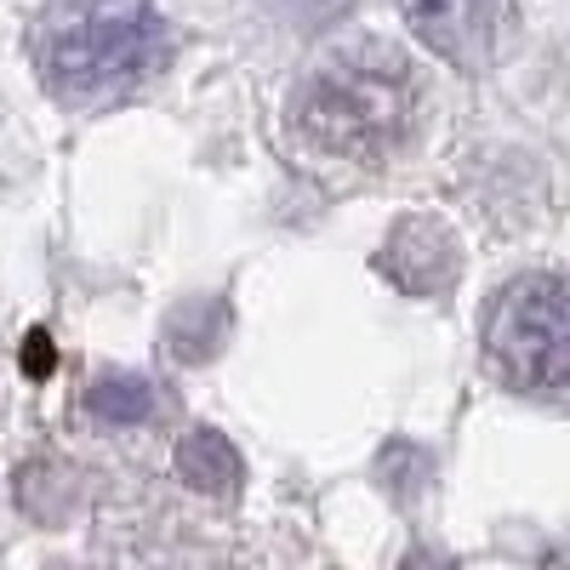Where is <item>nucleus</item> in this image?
<instances>
[{"label": "nucleus", "mask_w": 570, "mask_h": 570, "mask_svg": "<svg viewBox=\"0 0 570 570\" xmlns=\"http://www.w3.org/2000/svg\"><path fill=\"white\" fill-rule=\"evenodd\" d=\"M383 268L394 274V285H405L411 297H434V292H445V285L456 279V246H451L445 228L416 217V223L394 228Z\"/></svg>", "instance_id": "nucleus-5"}, {"label": "nucleus", "mask_w": 570, "mask_h": 570, "mask_svg": "<svg viewBox=\"0 0 570 570\" xmlns=\"http://www.w3.org/2000/svg\"><path fill=\"white\" fill-rule=\"evenodd\" d=\"M405 29L456 69H485L508 23V0H400Z\"/></svg>", "instance_id": "nucleus-4"}, {"label": "nucleus", "mask_w": 570, "mask_h": 570, "mask_svg": "<svg viewBox=\"0 0 570 570\" xmlns=\"http://www.w3.org/2000/svg\"><path fill=\"white\" fill-rule=\"evenodd\" d=\"M166 58V29L149 0H58L35 29V69L58 104L91 109L126 98Z\"/></svg>", "instance_id": "nucleus-1"}, {"label": "nucleus", "mask_w": 570, "mask_h": 570, "mask_svg": "<svg viewBox=\"0 0 570 570\" xmlns=\"http://www.w3.org/2000/svg\"><path fill=\"white\" fill-rule=\"evenodd\" d=\"M29 371L35 376L52 371V343H46V331H35V337H29Z\"/></svg>", "instance_id": "nucleus-8"}, {"label": "nucleus", "mask_w": 570, "mask_h": 570, "mask_svg": "<svg viewBox=\"0 0 570 570\" xmlns=\"http://www.w3.org/2000/svg\"><path fill=\"white\" fill-rule=\"evenodd\" d=\"M91 411L104 422H142L155 411V389L137 383V376H104V383L91 389Z\"/></svg>", "instance_id": "nucleus-7"}, {"label": "nucleus", "mask_w": 570, "mask_h": 570, "mask_svg": "<svg viewBox=\"0 0 570 570\" xmlns=\"http://www.w3.org/2000/svg\"><path fill=\"white\" fill-rule=\"evenodd\" d=\"M292 115L325 155L389 160L416 115L411 63L394 46H343L303 75Z\"/></svg>", "instance_id": "nucleus-2"}, {"label": "nucleus", "mask_w": 570, "mask_h": 570, "mask_svg": "<svg viewBox=\"0 0 570 570\" xmlns=\"http://www.w3.org/2000/svg\"><path fill=\"white\" fill-rule=\"evenodd\" d=\"M491 360L525 394L570 400V285L553 274L513 279L491 314Z\"/></svg>", "instance_id": "nucleus-3"}, {"label": "nucleus", "mask_w": 570, "mask_h": 570, "mask_svg": "<svg viewBox=\"0 0 570 570\" xmlns=\"http://www.w3.org/2000/svg\"><path fill=\"white\" fill-rule=\"evenodd\" d=\"M177 473L195 491H212V497H228L240 485V451H234L217 428H195L183 445H177Z\"/></svg>", "instance_id": "nucleus-6"}]
</instances>
